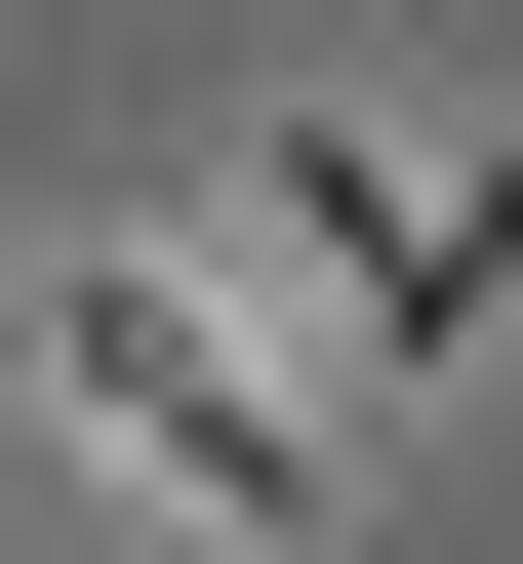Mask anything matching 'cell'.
<instances>
[{
	"mask_svg": "<svg viewBox=\"0 0 523 564\" xmlns=\"http://www.w3.org/2000/svg\"><path fill=\"white\" fill-rule=\"evenodd\" d=\"M282 282H323V403L483 364V323H523V121H403V82H323V121H282Z\"/></svg>",
	"mask_w": 523,
	"mask_h": 564,
	"instance_id": "2",
	"label": "cell"
},
{
	"mask_svg": "<svg viewBox=\"0 0 523 564\" xmlns=\"http://www.w3.org/2000/svg\"><path fill=\"white\" fill-rule=\"evenodd\" d=\"M0 403H41V444H81L121 524H201V564H282V524L362 484V403L282 364V323H242L201 242H41V282H0Z\"/></svg>",
	"mask_w": 523,
	"mask_h": 564,
	"instance_id": "1",
	"label": "cell"
}]
</instances>
